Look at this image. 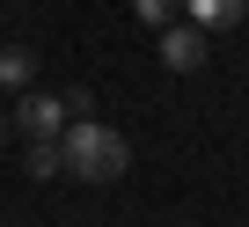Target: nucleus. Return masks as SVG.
Listing matches in <instances>:
<instances>
[{
	"label": "nucleus",
	"instance_id": "20e7f679",
	"mask_svg": "<svg viewBox=\"0 0 249 227\" xmlns=\"http://www.w3.org/2000/svg\"><path fill=\"white\" fill-rule=\"evenodd\" d=\"M183 15H191L198 30H234V22H242V0H183Z\"/></svg>",
	"mask_w": 249,
	"mask_h": 227
},
{
	"label": "nucleus",
	"instance_id": "39448f33",
	"mask_svg": "<svg viewBox=\"0 0 249 227\" xmlns=\"http://www.w3.org/2000/svg\"><path fill=\"white\" fill-rule=\"evenodd\" d=\"M37 81V52L30 44H0V88H30Z\"/></svg>",
	"mask_w": 249,
	"mask_h": 227
},
{
	"label": "nucleus",
	"instance_id": "7ed1b4c3",
	"mask_svg": "<svg viewBox=\"0 0 249 227\" xmlns=\"http://www.w3.org/2000/svg\"><path fill=\"white\" fill-rule=\"evenodd\" d=\"M161 66L169 73H198L205 66V30L198 22H169L161 30Z\"/></svg>",
	"mask_w": 249,
	"mask_h": 227
},
{
	"label": "nucleus",
	"instance_id": "f03ea898",
	"mask_svg": "<svg viewBox=\"0 0 249 227\" xmlns=\"http://www.w3.org/2000/svg\"><path fill=\"white\" fill-rule=\"evenodd\" d=\"M8 125H15L22 140H66V103H52V95H22Z\"/></svg>",
	"mask_w": 249,
	"mask_h": 227
},
{
	"label": "nucleus",
	"instance_id": "423d86ee",
	"mask_svg": "<svg viewBox=\"0 0 249 227\" xmlns=\"http://www.w3.org/2000/svg\"><path fill=\"white\" fill-rule=\"evenodd\" d=\"M22 169H30V176H59V169H66V154H59V140H30V154H22Z\"/></svg>",
	"mask_w": 249,
	"mask_h": 227
},
{
	"label": "nucleus",
	"instance_id": "f257e3e1",
	"mask_svg": "<svg viewBox=\"0 0 249 227\" xmlns=\"http://www.w3.org/2000/svg\"><path fill=\"white\" fill-rule=\"evenodd\" d=\"M59 154H66V176H81V183H117L124 169H132V147H124V132H110V125H95V118L66 125Z\"/></svg>",
	"mask_w": 249,
	"mask_h": 227
},
{
	"label": "nucleus",
	"instance_id": "0eeeda50",
	"mask_svg": "<svg viewBox=\"0 0 249 227\" xmlns=\"http://www.w3.org/2000/svg\"><path fill=\"white\" fill-rule=\"evenodd\" d=\"M176 8H183V0H132V15H140L147 30H169V22H176Z\"/></svg>",
	"mask_w": 249,
	"mask_h": 227
},
{
	"label": "nucleus",
	"instance_id": "6e6552de",
	"mask_svg": "<svg viewBox=\"0 0 249 227\" xmlns=\"http://www.w3.org/2000/svg\"><path fill=\"white\" fill-rule=\"evenodd\" d=\"M0 140H8V118H0Z\"/></svg>",
	"mask_w": 249,
	"mask_h": 227
}]
</instances>
